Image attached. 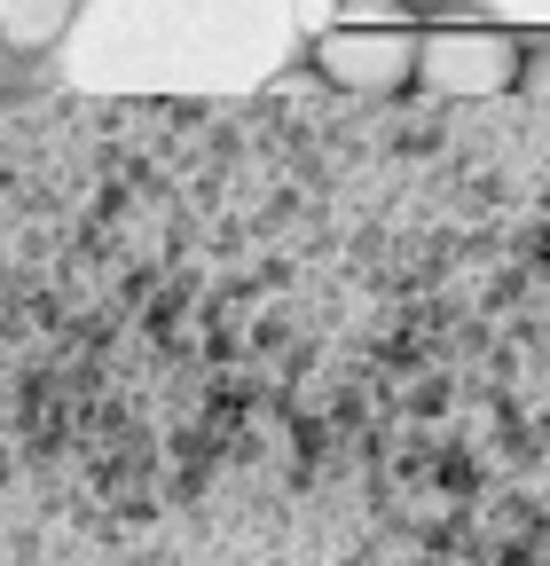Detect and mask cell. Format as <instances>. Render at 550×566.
<instances>
[{
  "label": "cell",
  "instance_id": "1",
  "mask_svg": "<svg viewBox=\"0 0 550 566\" xmlns=\"http://www.w3.org/2000/svg\"><path fill=\"white\" fill-rule=\"evenodd\" d=\"M315 63L347 95H401L417 80V32L409 24H338L315 40Z\"/></svg>",
  "mask_w": 550,
  "mask_h": 566
},
{
  "label": "cell",
  "instance_id": "2",
  "mask_svg": "<svg viewBox=\"0 0 550 566\" xmlns=\"http://www.w3.org/2000/svg\"><path fill=\"white\" fill-rule=\"evenodd\" d=\"M519 80V48L504 32H433L417 40V87L448 103H488Z\"/></svg>",
  "mask_w": 550,
  "mask_h": 566
},
{
  "label": "cell",
  "instance_id": "3",
  "mask_svg": "<svg viewBox=\"0 0 550 566\" xmlns=\"http://www.w3.org/2000/svg\"><path fill=\"white\" fill-rule=\"evenodd\" d=\"M80 24V0H0V48L9 55H47Z\"/></svg>",
  "mask_w": 550,
  "mask_h": 566
},
{
  "label": "cell",
  "instance_id": "4",
  "mask_svg": "<svg viewBox=\"0 0 550 566\" xmlns=\"http://www.w3.org/2000/svg\"><path fill=\"white\" fill-rule=\"evenodd\" d=\"M338 24H409L401 0H338Z\"/></svg>",
  "mask_w": 550,
  "mask_h": 566
},
{
  "label": "cell",
  "instance_id": "5",
  "mask_svg": "<svg viewBox=\"0 0 550 566\" xmlns=\"http://www.w3.org/2000/svg\"><path fill=\"white\" fill-rule=\"evenodd\" d=\"M527 95H535V103H550V55H535V63H527Z\"/></svg>",
  "mask_w": 550,
  "mask_h": 566
}]
</instances>
